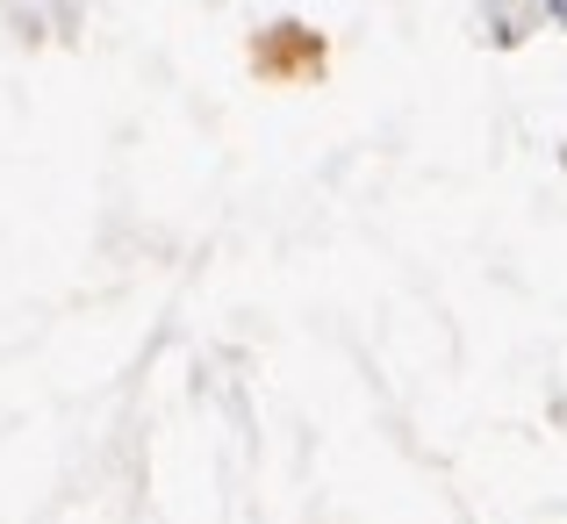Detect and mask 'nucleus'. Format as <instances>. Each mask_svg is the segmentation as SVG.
Masks as SVG:
<instances>
[]
</instances>
